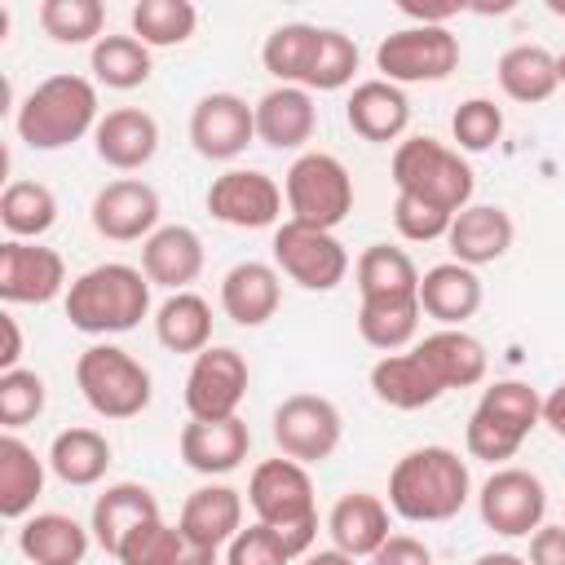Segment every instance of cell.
Returning <instances> with one entry per match:
<instances>
[{"label": "cell", "mask_w": 565, "mask_h": 565, "mask_svg": "<svg viewBox=\"0 0 565 565\" xmlns=\"http://www.w3.org/2000/svg\"><path fill=\"white\" fill-rule=\"evenodd\" d=\"M327 534H331V547H340L344 556L371 561L380 552V543L388 539V503L371 490H349L331 503Z\"/></svg>", "instance_id": "obj_23"}, {"label": "cell", "mask_w": 565, "mask_h": 565, "mask_svg": "<svg viewBox=\"0 0 565 565\" xmlns=\"http://www.w3.org/2000/svg\"><path fill=\"white\" fill-rule=\"evenodd\" d=\"M88 66H93L97 84H106L115 93H128V88H141L150 79L154 57L137 35H102L88 53Z\"/></svg>", "instance_id": "obj_40"}, {"label": "cell", "mask_w": 565, "mask_h": 565, "mask_svg": "<svg viewBox=\"0 0 565 565\" xmlns=\"http://www.w3.org/2000/svg\"><path fill=\"white\" fill-rule=\"evenodd\" d=\"M49 402V388H44V375L18 366V371H0V428L4 433H18L26 428L31 419H40Z\"/></svg>", "instance_id": "obj_45"}, {"label": "cell", "mask_w": 565, "mask_h": 565, "mask_svg": "<svg viewBox=\"0 0 565 565\" xmlns=\"http://www.w3.org/2000/svg\"><path fill=\"white\" fill-rule=\"evenodd\" d=\"M66 260L53 247L4 238L0 243V300L4 305H49L66 291Z\"/></svg>", "instance_id": "obj_16"}, {"label": "cell", "mask_w": 565, "mask_h": 565, "mask_svg": "<svg viewBox=\"0 0 565 565\" xmlns=\"http://www.w3.org/2000/svg\"><path fill=\"white\" fill-rule=\"evenodd\" d=\"M516 238V225L508 216V207L499 203H468L450 230H446V247H450V260L477 269V265H494L499 256H508Z\"/></svg>", "instance_id": "obj_21"}, {"label": "cell", "mask_w": 565, "mask_h": 565, "mask_svg": "<svg viewBox=\"0 0 565 565\" xmlns=\"http://www.w3.org/2000/svg\"><path fill=\"white\" fill-rule=\"evenodd\" d=\"M344 124L362 141L388 146V141H402L406 137V128H411V102L388 79H362V84H353V93L344 102Z\"/></svg>", "instance_id": "obj_22"}, {"label": "cell", "mask_w": 565, "mask_h": 565, "mask_svg": "<svg viewBox=\"0 0 565 565\" xmlns=\"http://www.w3.org/2000/svg\"><path fill=\"white\" fill-rule=\"evenodd\" d=\"M419 309L441 327H463L481 309V278L459 260H441L419 274Z\"/></svg>", "instance_id": "obj_29"}, {"label": "cell", "mask_w": 565, "mask_h": 565, "mask_svg": "<svg viewBox=\"0 0 565 565\" xmlns=\"http://www.w3.org/2000/svg\"><path fill=\"white\" fill-rule=\"evenodd\" d=\"M40 26L53 44H97L106 26L102 0H44Z\"/></svg>", "instance_id": "obj_43"}, {"label": "cell", "mask_w": 565, "mask_h": 565, "mask_svg": "<svg viewBox=\"0 0 565 565\" xmlns=\"http://www.w3.org/2000/svg\"><path fill=\"white\" fill-rule=\"evenodd\" d=\"M300 565H358L353 556H344L340 547H322V552H309Z\"/></svg>", "instance_id": "obj_54"}, {"label": "cell", "mask_w": 565, "mask_h": 565, "mask_svg": "<svg viewBox=\"0 0 565 565\" xmlns=\"http://www.w3.org/2000/svg\"><path fill=\"white\" fill-rule=\"evenodd\" d=\"M318 128V106L309 88L296 84H274L256 102V141L274 150H300Z\"/></svg>", "instance_id": "obj_26"}, {"label": "cell", "mask_w": 565, "mask_h": 565, "mask_svg": "<svg viewBox=\"0 0 565 565\" xmlns=\"http://www.w3.org/2000/svg\"><path fill=\"white\" fill-rule=\"evenodd\" d=\"M150 278L137 265L106 260L71 278L66 287V318L84 335H124L150 313Z\"/></svg>", "instance_id": "obj_2"}, {"label": "cell", "mask_w": 565, "mask_h": 565, "mask_svg": "<svg viewBox=\"0 0 565 565\" xmlns=\"http://www.w3.org/2000/svg\"><path fill=\"white\" fill-rule=\"evenodd\" d=\"M256 141V106H247L238 93H207L190 110V146L194 154L212 163L238 159Z\"/></svg>", "instance_id": "obj_14"}, {"label": "cell", "mask_w": 565, "mask_h": 565, "mask_svg": "<svg viewBox=\"0 0 565 565\" xmlns=\"http://www.w3.org/2000/svg\"><path fill=\"white\" fill-rule=\"evenodd\" d=\"M75 384L88 411L102 419H137L154 397L150 371L119 344H88L75 358Z\"/></svg>", "instance_id": "obj_7"}, {"label": "cell", "mask_w": 565, "mask_h": 565, "mask_svg": "<svg viewBox=\"0 0 565 565\" xmlns=\"http://www.w3.org/2000/svg\"><path fill=\"white\" fill-rule=\"evenodd\" d=\"M0 331H4V349H0V371H18L22 362V331L13 313H0Z\"/></svg>", "instance_id": "obj_52"}, {"label": "cell", "mask_w": 565, "mask_h": 565, "mask_svg": "<svg viewBox=\"0 0 565 565\" xmlns=\"http://www.w3.org/2000/svg\"><path fill=\"white\" fill-rule=\"evenodd\" d=\"M93 530H84L66 512H35L18 530V552L31 565H84Z\"/></svg>", "instance_id": "obj_30"}, {"label": "cell", "mask_w": 565, "mask_h": 565, "mask_svg": "<svg viewBox=\"0 0 565 565\" xmlns=\"http://www.w3.org/2000/svg\"><path fill=\"white\" fill-rule=\"evenodd\" d=\"M450 221H455L450 212H441V207H433V203H424V199H411V194H397V203H393V225H397V234L411 238V243L446 238Z\"/></svg>", "instance_id": "obj_48"}, {"label": "cell", "mask_w": 565, "mask_h": 565, "mask_svg": "<svg viewBox=\"0 0 565 565\" xmlns=\"http://www.w3.org/2000/svg\"><path fill=\"white\" fill-rule=\"evenodd\" d=\"M547 9H552L556 18H565V0H547Z\"/></svg>", "instance_id": "obj_56"}, {"label": "cell", "mask_w": 565, "mask_h": 565, "mask_svg": "<svg viewBox=\"0 0 565 565\" xmlns=\"http://www.w3.org/2000/svg\"><path fill=\"white\" fill-rule=\"evenodd\" d=\"M371 393L393 406V411H424L433 406L446 388L437 384V375L424 366V358L415 349L406 353H384L375 366H371Z\"/></svg>", "instance_id": "obj_31"}, {"label": "cell", "mask_w": 565, "mask_h": 565, "mask_svg": "<svg viewBox=\"0 0 565 565\" xmlns=\"http://www.w3.org/2000/svg\"><path fill=\"white\" fill-rule=\"evenodd\" d=\"M530 565H565V525H539L530 534Z\"/></svg>", "instance_id": "obj_50"}, {"label": "cell", "mask_w": 565, "mask_h": 565, "mask_svg": "<svg viewBox=\"0 0 565 565\" xmlns=\"http://www.w3.org/2000/svg\"><path fill=\"white\" fill-rule=\"evenodd\" d=\"M207 212L234 230H265V225H278V216H282V190L269 172L230 168V172L212 177Z\"/></svg>", "instance_id": "obj_15"}, {"label": "cell", "mask_w": 565, "mask_h": 565, "mask_svg": "<svg viewBox=\"0 0 565 565\" xmlns=\"http://www.w3.org/2000/svg\"><path fill=\"white\" fill-rule=\"evenodd\" d=\"M274 269L305 291H335L349 274V252L331 230L282 221L274 230Z\"/></svg>", "instance_id": "obj_10"}, {"label": "cell", "mask_w": 565, "mask_h": 565, "mask_svg": "<svg viewBox=\"0 0 565 565\" xmlns=\"http://www.w3.org/2000/svg\"><path fill=\"white\" fill-rule=\"evenodd\" d=\"M0 221H4L9 238L35 243L40 234H49L57 225V194L44 181H9L0 194Z\"/></svg>", "instance_id": "obj_41"}, {"label": "cell", "mask_w": 565, "mask_h": 565, "mask_svg": "<svg viewBox=\"0 0 565 565\" xmlns=\"http://www.w3.org/2000/svg\"><path fill=\"white\" fill-rule=\"evenodd\" d=\"M177 525L199 543V547H230V539L243 530V494L234 486H221V481H207L199 490L185 494L181 503V516Z\"/></svg>", "instance_id": "obj_28"}, {"label": "cell", "mask_w": 565, "mask_h": 565, "mask_svg": "<svg viewBox=\"0 0 565 565\" xmlns=\"http://www.w3.org/2000/svg\"><path fill=\"white\" fill-rule=\"evenodd\" d=\"M393 185H397V194L424 199V203L459 216L472 203L477 177H472L468 159L455 146L419 132V137H402L397 141V150H393Z\"/></svg>", "instance_id": "obj_5"}, {"label": "cell", "mask_w": 565, "mask_h": 565, "mask_svg": "<svg viewBox=\"0 0 565 565\" xmlns=\"http://www.w3.org/2000/svg\"><path fill=\"white\" fill-rule=\"evenodd\" d=\"M282 305V274L265 260H238L221 278V309L234 327H265Z\"/></svg>", "instance_id": "obj_24"}, {"label": "cell", "mask_w": 565, "mask_h": 565, "mask_svg": "<svg viewBox=\"0 0 565 565\" xmlns=\"http://www.w3.org/2000/svg\"><path fill=\"white\" fill-rule=\"evenodd\" d=\"M472 565H530V561L516 556V552H481Z\"/></svg>", "instance_id": "obj_55"}, {"label": "cell", "mask_w": 565, "mask_h": 565, "mask_svg": "<svg viewBox=\"0 0 565 565\" xmlns=\"http://www.w3.org/2000/svg\"><path fill=\"white\" fill-rule=\"evenodd\" d=\"M49 468L66 486H97L110 468V441L97 428H62L49 446Z\"/></svg>", "instance_id": "obj_38"}, {"label": "cell", "mask_w": 565, "mask_h": 565, "mask_svg": "<svg viewBox=\"0 0 565 565\" xmlns=\"http://www.w3.org/2000/svg\"><path fill=\"white\" fill-rule=\"evenodd\" d=\"M371 565H433V552L415 534H388L380 543V552L371 556Z\"/></svg>", "instance_id": "obj_49"}, {"label": "cell", "mask_w": 565, "mask_h": 565, "mask_svg": "<svg viewBox=\"0 0 565 565\" xmlns=\"http://www.w3.org/2000/svg\"><path fill=\"white\" fill-rule=\"evenodd\" d=\"M40 494H44V459L18 433H4L0 437V516L26 521Z\"/></svg>", "instance_id": "obj_32"}, {"label": "cell", "mask_w": 565, "mask_h": 565, "mask_svg": "<svg viewBox=\"0 0 565 565\" xmlns=\"http://www.w3.org/2000/svg\"><path fill=\"white\" fill-rule=\"evenodd\" d=\"M291 561L296 556L287 552V543L278 539V530H269L260 521L243 525L230 539V547H225V565H291Z\"/></svg>", "instance_id": "obj_47"}, {"label": "cell", "mask_w": 565, "mask_h": 565, "mask_svg": "<svg viewBox=\"0 0 565 565\" xmlns=\"http://www.w3.org/2000/svg\"><path fill=\"white\" fill-rule=\"evenodd\" d=\"M247 358L230 344H212L194 358L185 375V411L190 419H230L247 397Z\"/></svg>", "instance_id": "obj_13"}, {"label": "cell", "mask_w": 565, "mask_h": 565, "mask_svg": "<svg viewBox=\"0 0 565 565\" xmlns=\"http://www.w3.org/2000/svg\"><path fill=\"white\" fill-rule=\"evenodd\" d=\"M150 521H159V499L141 481H115L93 499L88 530L106 556H119V547Z\"/></svg>", "instance_id": "obj_19"}, {"label": "cell", "mask_w": 565, "mask_h": 565, "mask_svg": "<svg viewBox=\"0 0 565 565\" xmlns=\"http://www.w3.org/2000/svg\"><path fill=\"white\" fill-rule=\"evenodd\" d=\"M556 75H561V88H565V53H556Z\"/></svg>", "instance_id": "obj_57"}, {"label": "cell", "mask_w": 565, "mask_h": 565, "mask_svg": "<svg viewBox=\"0 0 565 565\" xmlns=\"http://www.w3.org/2000/svg\"><path fill=\"white\" fill-rule=\"evenodd\" d=\"M411 349L424 358V366L437 375V384H441L446 393H450V388H472V384H481L486 371H490L486 344H481L477 335H468L463 327H441V331L415 340Z\"/></svg>", "instance_id": "obj_27"}, {"label": "cell", "mask_w": 565, "mask_h": 565, "mask_svg": "<svg viewBox=\"0 0 565 565\" xmlns=\"http://www.w3.org/2000/svg\"><path fill=\"white\" fill-rule=\"evenodd\" d=\"M481 525L503 539H530L547 516V486L530 468H494L477 490Z\"/></svg>", "instance_id": "obj_12"}, {"label": "cell", "mask_w": 565, "mask_h": 565, "mask_svg": "<svg viewBox=\"0 0 565 565\" xmlns=\"http://www.w3.org/2000/svg\"><path fill=\"white\" fill-rule=\"evenodd\" d=\"M406 18H415V26H446L463 4L459 0H446V4H415V0H402L397 4Z\"/></svg>", "instance_id": "obj_51"}, {"label": "cell", "mask_w": 565, "mask_h": 565, "mask_svg": "<svg viewBox=\"0 0 565 565\" xmlns=\"http://www.w3.org/2000/svg\"><path fill=\"white\" fill-rule=\"evenodd\" d=\"M282 194H287V221L313 225V230H331L353 212V177L349 168L327 154V150H305L296 154V163L282 177Z\"/></svg>", "instance_id": "obj_8"}, {"label": "cell", "mask_w": 565, "mask_h": 565, "mask_svg": "<svg viewBox=\"0 0 565 565\" xmlns=\"http://www.w3.org/2000/svg\"><path fill=\"white\" fill-rule=\"evenodd\" d=\"M203 238L190 225H159L141 243V274L168 291H190V282L203 274Z\"/></svg>", "instance_id": "obj_25"}, {"label": "cell", "mask_w": 565, "mask_h": 565, "mask_svg": "<svg viewBox=\"0 0 565 565\" xmlns=\"http://www.w3.org/2000/svg\"><path fill=\"white\" fill-rule=\"evenodd\" d=\"M93 150L115 172H137L159 154V124L141 106H115L93 132Z\"/></svg>", "instance_id": "obj_20"}, {"label": "cell", "mask_w": 565, "mask_h": 565, "mask_svg": "<svg viewBox=\"0 0 565 565\" xmlns=\"http://www.w3.org/2000/svg\"><path fill=\"white\" fill-rule=\"evenodd\" d=\"M119 565H216L212 547H199L181 525H168L163 516L141 525L115 556Z\"/></svg>", "instance_id": "obj_35"}, {"label": "cell", "mask_w": 565, "mask_h": 565, "mask_svg": "<svg viewBox=\"0 0 565 565\" xmlns=\"http://www.w3.org/2000/svg\"><path fill=\"white\" fill-rule=\"evenodd\" d=\"M468 499H472V477L450 446H415L388 472V508L402 521L437 525L459 516Z\"/></svg>", "instance_id": "obj_1"}, {"label": "cell", "mask_w": 565, "mask_h": 565, "mask_svg": "<svg viewBox=\"0 0 565 565\" xmlns=\"http://www.w3.org/2000/svg\"><path fill=\"white\" fill-rule=\"evenodd\" d=\"M344 419L322 393H291L274 406V446L296 463H322L340 450Z\"/></svg>", "instance_id": "obj_11"}, {"label": "cell", "mask_w": 565, "mask_h": 565, "mask_svg": "<svg viewBox=\"0 0 565 565\" xmlns=\"http://www.w3.org/2000/svg\"><path fill=\"white\" fill-rule=\"evenodd\" d=\"M450 137H455V150L481 154L503 137V110L490 97H468L450 115Z\"/></svg>", "instance_id": "obj_46"}, {"label": "cell", "mask_w": 565, "mask_h": 565, "mask_svg": "<svg viewBox=\"0 0 565 565\" xmlns=\"http://www.w3.org/2000/svg\"><path fill=\"white\" fill-rule=\"evenodd\" d=\"M543 424L565 441V384H556V388L543 397Z\"/></svg>", "instance_id": "obj_53"}, {"label": "cell", "mask_w": 565, "mask_h": 565, "mask_svg": "<svg viewBox=\"0 0 565 565\" xmlns=\"http://www.w3.org/2000/svg\"><path fill=\"white\" fill-rule=\"evenodd\" d=\"M318 40H322V26L313 22H282L265 35L260 44V66L278 79V84H296L305 88L309 79V66H313V53H318Z\"/></svg>", "instance_id": "obj_39"}, {"label": "cell", "mask_w": 565, "mask_h": 565, "mask_svg": "<svg viewBox=\"0 0 565 565\" xmlns=\"http://www.w3.org/2000/svg\"><path fill=\"white\" fill-rule=\"evenodd\" d=\"M539 424H543V397L525 380H494L490 388H481V402L468 415L463 446L472 459L503 463L525 446V437Z\"/></svg>", "instance_id": "obj_6"}, {"label": "cell", "mask_w": 565, "mask_h": 565, "mask_svg": "<svg viewBox=\"0 0 565 565\" xmlns=\"http://www.w3.org/2000/svg\"><path fill=\"white\" fill-rule=\"evenodd\" d=\"M419 296H388V300H362L358 305V335L380 353H402L419 335Z\"/></svg>", "instance_id": "obj_36"}, {"label": "cell", "mask_w": 565, "mask_h": 565, "mask_svg": "<svg viewBox=\"0 0 565 565\" xmlns=\"http://www.w3.org/2000/svg\"><path fill=\"white\" fill-rule=\"evenodd\" d=\"M177 450L185 459L190 472H203V477H225L234 472L247 450H252V428L230 415V419H190L177 437Z\"/></svg>", "instance_id": "obj_18"}, {"label": "cell", "mask_w": 565, "mask_h": 565, "mask_svg": "<svg viewBox=\"0 0 565 565\" xmlns=\"http://www.w3.org/2000/svg\"><path fill=\"white\" fill-rule=\"evenodd\" d=\"M97 84L71 71L40 79L13 115V128L31 150H66L79 137L97 132Z\"/></svg>", "instance_id": "obj_3"}, {"label": "cell", "mask_w": 565, "mask_h": 565, "mask_svg": "<svg viewBox=\"0 0 565 565\" xmlns=\"http://www.w3.org/2000/svg\"><path fill=\"white\" fill-rule=\"evenodd\" d=\"M247 503L256 512L260 525L278 530V539L287 543V552L296 561H305L313 552V539H318V503H313V481H309V468L278 455V459H265L252 468V481H247Z\"/></svg>", "instance_id": "obj_4"}, {"label": "cell", "mask_w": 565, "mask_h": 565, "mask_svg": "<svg viewBox=\"0 0 565 565\" xmlns=\"http://www.w3.org/2000/svg\"><path fill=\"white\" fill-rule=\"evenodd\" d=\"M154 335L168 353H203L212 349V305L199 291H172L154 309Z\"/></svg>", "instance_id": "obj_34"}, {"label": "cell", "mask_w": 565, "mask_h": 565, "mask_svg": "<svg viewBox=\"0 0 565 565\" xmlns=\"http://www.w3.org/2000/svg\"><path fill=\"white\" fill-rule=\"evenodd\" d=\"M494 75H499V88L512 102H521V106H539V102H547L561 88L556 53H547L543 44H512V49H503Z\"/></svg>", "instance_id": "obj_33"}, {"label": "cell", "mask_w": 565, "mask_h": 565, "mask_svg": "<svg viewBox=\"0 0 565 565\" xmlns=\"http://www.w3.org/2000/svg\"><path fill=\"white\" fill-rule=\"evenodd\" d=\"M353 278H358V296L362 300H388V296H419V269L415 260L393 247V243H371L362 247L358 265H353Z\"/></svg>", "instance_id": "obj_37"}, {"label": "cell", "mask_w": 565, "mask_h": 565, "mask_svg": "<svg viewBox=\"0 0 565 565\" xmlns=\"http://www.w3.org/2000/svg\"><path fill=\"white\" fill-rule=\"evenodd\" d=\"M159 190L137 177H119L93 194V230L110 243H146L159 230Z\"/></svg>", "instance_id": "obj_17"}, {"label": "cell", "mask_w": 565, "mask_h": 565, "mask_svg": "<svg viewBox=\"0 0 565 565\" xmlns=\"http://www.w3.org/2000/svg\"><path fill=\"white\" fill-rule=\"evenodd\" d=\"M353 71H358V44L335 26H322V40H318L305 88L309 93H335V88L353 84Z\"/></svg>", "instance_id": "obj_44"}, {"label": "cell", "mask_w": 565, "mask_h": 565, "mask_svg": "<svg viewBox=\"0 0 565 565\" xmlns=\"http://www.w3.org/2000/svg\"><path fill=\"white\" fill-rule=\"evenodd\" d=\"M459 66V35L450 26H402L375 44V71L388 84H441Z\"/></svg>", "instance_id": "obj_9"}, {"label": "cell", "mask_w": 565, "mask_h": 565, "mask_svg": "<svg viewBox=\"0 0 565 565\" xmlns=\"http://www.w3.org/2000/svg\"><path fill=\"white\" fill-rule=\"evenodd\" d=\"M199 26V9L190 0H137L132 4V35L146 49L185 44Z\"/></svg>", "instance_id": "obj_42"}]
</instances>
